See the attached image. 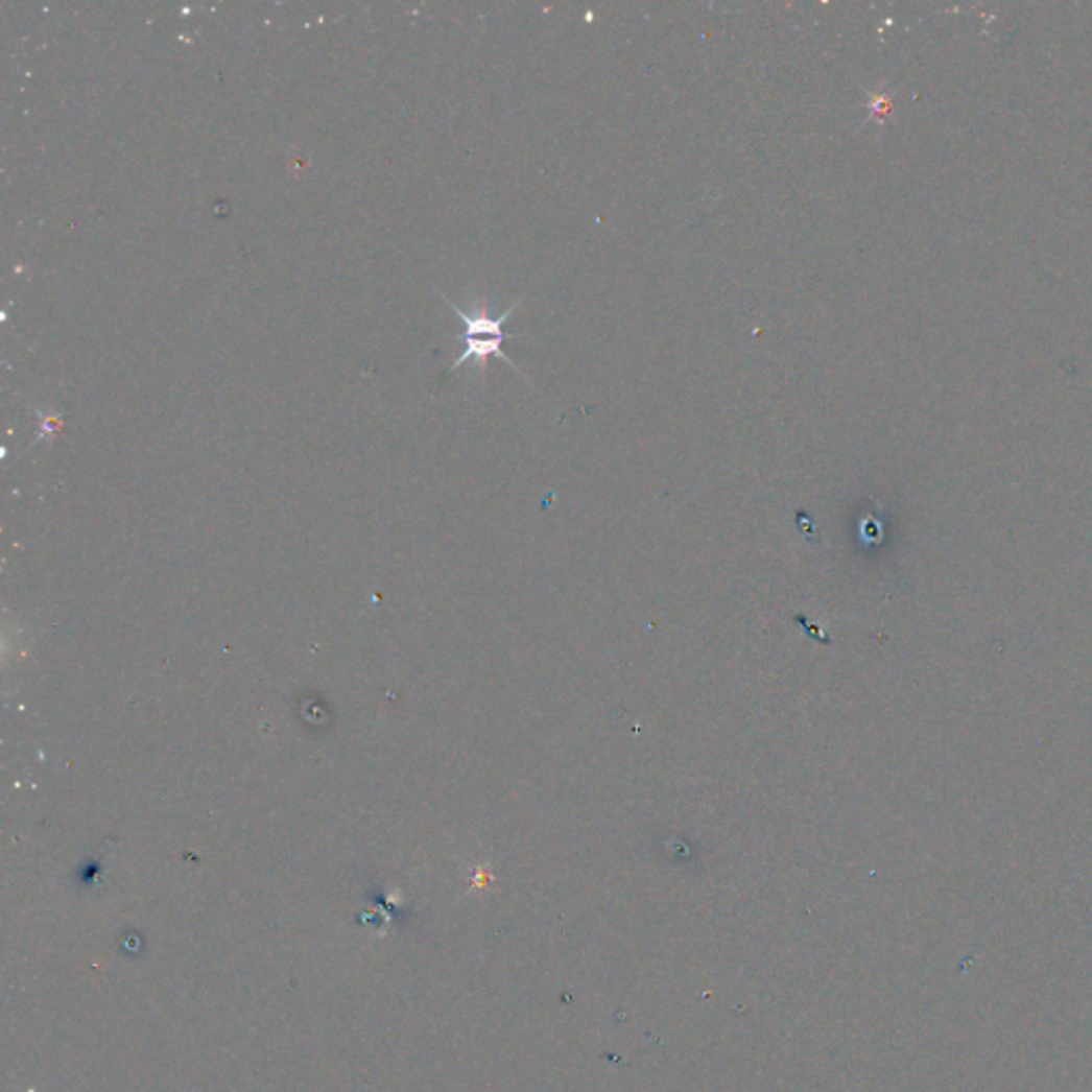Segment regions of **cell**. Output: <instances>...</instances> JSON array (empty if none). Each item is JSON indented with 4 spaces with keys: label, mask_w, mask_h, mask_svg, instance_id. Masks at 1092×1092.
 <instances>
[{
    "label": "cell",
    "mask_w": 1092,
    "mask_h": 1092,
    "mask_svg": "<svg viewBox=\"0 0 1092 1092\" xmlns=\"http://www.w3.org/2000/svg\"><path fill=\"white\" fill-rule=\"evenodd\" d=\"M519 304H521V302H517L515 306H511V308H508L502 316H498V318H491V316H486L484 312H480V314H468V312H464L459 306L451 304L453 312L464 321V327H466V331H464V343H466V349H464V353L459 355V359L453 363L451 372L459 370V367H461L464 363H468V361H476V363L480 365V370H484L489 357H498V359H502V361H506L508 365L515 367V363L508 359V355L504 353L502 346H504L506 339H511V337H519V333H506V331H504V323L513 316V312H515V308H517Z\"/></svg>",
    "instance_id": "6da1fadb"
}]
</instances>
